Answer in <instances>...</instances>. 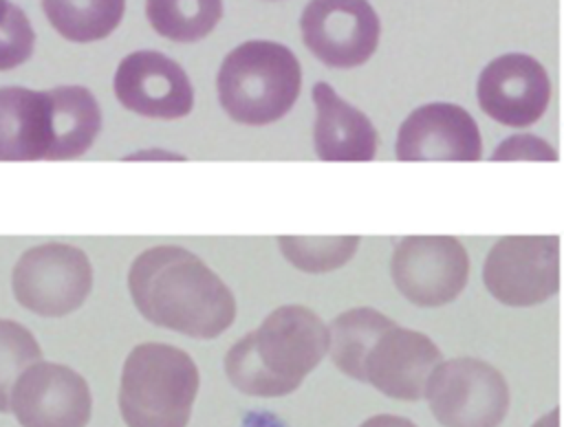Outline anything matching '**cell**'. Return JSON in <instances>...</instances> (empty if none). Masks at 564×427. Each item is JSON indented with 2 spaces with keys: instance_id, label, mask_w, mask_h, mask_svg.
I'll return each mask as SVG.
<instances>
[{
  "instance_id": "6da1fadb",
  "label": "cell",
  "mask_w": 564,
  "mask_h": 427,
  "mask_svg": "<svg viewBox=\"0 0 564 427\" xmlns=\"http://www.w3.org/2000/svg\"><path fill=\"white\" fill-rule=\"evenodd\" d=\"M128 291L137 310L154 326L194 339H214L236 319L229 286L183 247H150L128 271Z\"/></svg>"
},
{
  "instance_id": "7a4b0ae2",
  "label": "cell",
  "mask_w": 564,
  "mask_h": 427,
  "mask_svg": "<svg viewBox=\"0 0 564 427\" xmlns=\"http://www.w3.org/2000/svg\"><path fill=\"white\" fill-rule=\"evenodd\" d=\"M326 352L324 321L306 306L286 304L227 350L225 372L242 394L275 398L295 392Z\"/></svg>"
},
{
  "instance_id": "3957f363",
  "label": "cell",
  "mask_w": 564,
  "mask_h": 427,
  "mask_svg": "<svg viewBox=\"0 0 564 427\" xmlns=\"http://www.w3.org/2000/svg\"><path fill=\"white\" fill-rule=\"evenodd\" d=\"M218 101L238 123L267 125L282 119L300 97L302 66L293 51L269 40H249L220 64Z\"/></svg>"
},
{
  "instance_id": "277c9868",
  "label": "cell",
  "mask_w": 564,
  "mask_h": 427,
  "mask_svg": "<svg viewBox=\"0 0 564 427\" xmlns=\"http://www.w3.org/2000/svg\"><path fill=\"white\" fill-rule=\"evenodd\" d=\"M200 374L192 357L170 343H139L126 357L119 412L128 427H187Z\"/></svg>"
},
{
  "instance_id": "5b68a950",
  "label": "cell",
  "mask_w": 564,
  "mask_h": 427,
  "mask_svg": "<svg viewBox=\"0 0 564 427\" xmlns=\"http://www.w3.org/2000/svg\"><path fill=\"white\" fill-rule=\"evenodd\" d=\"M425 398L443 427H500L509 412V385L500 370L474 357L441 361Z\"/></svg>"
},
{
  "instance_id": "8992f818",
  "label": "cell",
  "mask_w": 564,
  "mask_h": 427,
  "mask_svg": "<svg viewBox=\"0 0 564 427\" xmlns=\"http://www.w3.org/2000/svg\"><path fill=\"white\" fill-rule=\"evenodd\" d=\"M11 284L15 299L26 310L42 317H64L86 302L93 288V266L82 249L46 242L20 255Z\"/></svg>"
},
{
  "instance_id": "52a82bcc",
  "label": "cell",
  "mask_w": 564,
  "mask_h": 427,
  "mask_svg": "<svg viewBox=\"0 0 564 427\" xmlns=\"http://www.w3.org/2000/svg\"><path fill=\"white\" fill-rule=\"evenodd\" d=\"M482 282L505 306L527 308L546 302L560 288V238H500L485 258Z\"/></svg>"
},
{
  "instance_id": "ba28073f",
  "label": "cell",
  "mask_w": 564,
  "mask_h": 427,
  "mask_svg": "<svg viewBox=\"0 0 564 427\" xmlns=\"http://www.w3.org/2000/svg\"><path fill=\"white\" fill-rule=\"evenodd\" d=\"M390 273L408 302L436 308L463 293L469 277V255L452 236H410L394 247Z\"/></svg>"
},
{
  "instance_id": "9c48e42d",
  "label": "cell",
  "mask_w": 564,
  "mask_h": 427,
  "mask_svg": "<svg viewBox=\"0 0 564 427\" xmlns=\"http://www.w3.org/2000/svg\"><path fill=\"white\" fill-rule=\"evenodd\" d=\"M306 48L330 68L366 64L379 44V15L368 0H311L300 18Z\"/></svg>"
},
{
  "instance_id": "30bf717a",
  "label": "cell",
  "mask_w": 564,
  "mask_h": 427,
  "mask_svg": "<svg viewBox=\"0 0 564 427\" xmlns=\"http://www.w3.org/2000/svg\"><path fill=\"white\" fill-rule=\"evenodd\" d=\"M9 409L22 427H86L93 396L73 368L37 361L13 383Z\"/></svg>"
},
{
  "instance_id": "8fae6325",
  "label": "cell",
  "mask_w": 564,
  "mask_h": 427,
  "mask_svg": "<svg viewBox=\"0 0 564 427\" xmlns=\"http://www.w3.org/2000/svg\"><path fill=\"white\" fill-rule=\"evenodd\" d=\"M476 97L482 112L494 121L509 128H527L535 123L549 106V73L531 55L507 53L482 68Z\"/></svg>"
},
{
  "instance_id": "7c38bea8",
  "label": "cell",
  "mask_w": 564,
  "mask_h": 427,
  "mask_svg": "<svg viewBox=\"0 0 564 427\" xmlns=\"http://www.w3.org/2000/svg\"><path fill=\"white\" fill-rule=\"evenodd\" d=\"M119 103L150 119H181L194 108V88L187 73L159 51L126 55L115 73Z\"/></svg>"
},
{
  "instance_id": "4fadbf2b",
  "label": "cell",
  "mask_w": 564,
  "mask_h": 427,
  "mask_svg": "<svg viewBox=\"0 0 564 427\" xmlns=\"http://www.w3.org/2000/svg\"><path fill=\"white\" fill-rule=\"evenodd\" d=\"M441 361L443 354L427 335L394 321L370 346L364 359V383L390 398L421 401L427 379Z\"/></svg>"
},
{
  "instance_id": "5bb4252c",
  "label": "cell",
  "mask_w": 564,
  "mask_h": 427,
  "mask_svg": "<svg viewBox=\"0 0 564 427\" xmlns=\"http://www.w3.org/2000/svg\"><path fill=\"white\" fill-rule=\"evenodd\" d=\"M482 139L474 117L456 103H425L397 134L399 161H480Z\"/></svg>"
},
{
  "instance_id": "9a60e30c",
  "label": "cell",
  "mask_w": 564,
  "mask_h": 427,
  "mask_svg": "<svg viewBox=\"0 0 564 427\" xmlns=\"http://www.w3.org/2000/svg\"><path fill=\"white\" fill-rule=\"evenodd\" d=\"M315 125L313 143L319 161H372L377 154V130L352 103L341 99L330 84L313 86Z\"/></svg>"
},
{
  "instance_id": "2e32d148",
  "label": "cell",
  "mask_w": 564,
  "mask_h": 427,
  "mask_svg": "<svg viewBox=\"0 0 564 427\" xmlns=\"http://www.w3.org/2000/svg\"><path fill=\"white\" fill-rule=\"evenodd\" d=\"M53 143L48 90L0 88V161L48 158Z\"/></svg>"
},
{
  "instance_id": "e0dca14e",
  "label": "cell",
  "mask_w": 564,
  "mask_h": 427,
  "mask_svg": "<svg viewBox=\"0 0 564 427\" xmlns=\"http://www.w3.org/2000/svg\"><path fill=\"white\" fill-rule=\"evenodd\" d=\"M48 97L53 143L46 161L82 156L101 130V110L95 95L84 86H57L48 90Z\"/></svg>"
},
{
  "instance_id": "ac0fdd59",
  "label": "cell",
  "mask_w": 564,
  "mask_h": 427,
  "mask_svg": "<svg viewBox=\"0 0 564 427\" xmlns=\"http://www.w3.org/2000/svg\"><path fill=\"white\" fill-rule=\"evenodd\" d=\"M394 324L388 315L375 308H350L337 315L328 332V354L333 363L350 379L364 381V359L375 339Z\"/></svg>"
},
{
  "instance_id": "d6986e66",
  "label": "cell",
  "mask_w": 564,
  "mask_h": 427,
  "mask_svg": "<svg viewBox=\"0 0 564 427\" xmlns=\"http://www.w3.org/2000/svg\"><path fill=\"white\" fill-rule=\"evenodd\" d=\"M51 26L70 42H97L121 22L126 0H42Z\"/></svg>"
},
{
  "instance_id": "ffe728a7",
  "label": "cell",
  "mask_w": 564,
  "mask_h": 427,
  "mask_svg": "<svg viewBox=\"0 0 564 427\" xmlns=\"http://www.w3.org/2000/svg\"><path fill=\"white\" fill-rule=\"evenodd\" d=\"M152 29L174 42L207 37L223 18V0H145Z\"/></svg>"
},
{
  "instance_id": "44dd1931",
  "label": "cell",
  "mask_w": 564,
  "mask_h": 427,
  "mask_svg": "<svg viewBox=\"0 0 564 427\" xmlns=\"http://www.w3.org/2000/svg\"><path fill=\"white\" fill-rule=\"evenodd\" d=\"M282 255L304 273H328L344 266L359 247L357 236H280Z\"/></svg>"
},
{
  "instance_id": "7402d4cb",
  "label": "cell",
  "mask_w": 564,
  "mask_h": 427,
  "mask_svg": "<svg viewBox=\"0 0 564 427\" xmlns=\"http://www.w3.org/2000/svg\"><path fill=\"white\" fill-rule=\"evenodd\" d=\"M37 361H42V350L29 328L11 319H0V412H11L13 383Z\"/></svg>"
},
{
  "instance_id": "603a6c76",
  "label": "cell",
  "mask_w": 564,
  "mask_h": 427,
  "mask_svg": "<svg viewBox=\"0 0 564 427\" xmlns=\"http://www.w3.org/2000/svg\"><path fill=\"white\" fill-rule=\"evenodd\" d=\"M35 48V31L26 13L9 2L0 0V70H11L24 64Z\"/></svg>"
},
{
  "instance_id": "cb8c5ba5",
  "label": "cell",
  "mask_w": 564,
  "mask_h": 427,
  "mask_svg": "<svg viewBox=\"0 0 564 427\" xmlns=\"http://www.w3.org/2000/svg\"><path fill=\"white\" fill-rule=\"evenodd\" d=\"M555 161L557 154L555 150L542 141L540 136L531 134H518L511 139H505L498 150H494L491 161Z\"/></svg>"
},
{
  "instance_id": "d4e9b609",
  "label": "cell",
  "mask_w": 564,
  "mask_h": 427,
  "mask_svg": "<svg viewBox=\"0 0 564 427\" xmlns=\"http://www.w3.org/2000/svg\"><path fill=\"white\" fill-rule=\"evenodd\" d=\"M359 427H416L410 418L394 416V414H377L368 420H364Z\"/></svg>"
},
{
  "instance_id": "484cf974",
  "label": "cell",
  "mask_w": 564,
  "mask_h": 427,
  "mask_svg": "<svg viewBox=\"0 0 564 427\" xmlns=\"http://www.w3.org/2000/svg\"><path fill=\"white\" fill-rule=\"evenodd\" d=\"M128 158H172V161H183V156L178 154H167V152H137Z\"/></svg>"
},
{
  "instance_id": "4316f807",
  "label": "cell",
  "mask_w": 564,
  "mask_h": 427,
  "mask_svg": "<svg viewBox=\"0 0 564 427\" xmlns=\"http://www.w3.org/2000/svg\"><path fill=\"white\" fill-rule=\"evenodd\" d=\"M533 427H560V409L555 407L551 414L542 416Z\"/></svg>"
}]
</instances>
